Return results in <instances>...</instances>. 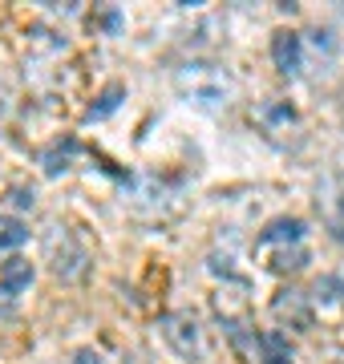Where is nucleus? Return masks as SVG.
<instances>
[{
  "label": "nucleus",
  "mask_w": 344,
  "mask_h": 364,
  "mask_svg": "<svg viewBox=\"0 0 344 364\" xmlns=\"http://www.w3.org/2000/svg\"><path fill=\"white\" fill-rule=\"evenodd\" d=\"M174 90L183 93L190 105L219 109V105H227L235 97V77L219 61H186V65L174 69Z\"/></svg>",
  "instance_id": "f257e3e1"
},
{
  "label": "nucleus",
  "mask_w": 344,
  "mask_h": 364,
  "mask_svg": "<svg viewBox=\"0 0 344 364\" xmlns=\"http://www.w3.org/2000/svg\"><path fill=\"white\" fill-rule=\"evenodd\" d=\"M45 263H49V272H53L57 279L81 284L93 267V255H90V247H85V239H81L73 227L53 223V227L45 231Z\"/></svg>",
  "instance_id": "f03ea898"
},
{
  "label": "nucleus",
  "mask_w": 344,
  "mask_h": 364,
  "mask_svg": "<svg viewBox=\"0 0 344 364\" xmlns=\"http://www.w3.org/2000/svg\"><path fill=\"white\" fill-rule=\"evenodd\" d=\"M162 328V340L171 344L183 360L190 364H199L207 360V340H203V324H199V316L190 312V308H183V312H166L158 320Z\"/></svg>",
  "instance_id": "7ed1b4c3"
},
{
  "label": "nucleus",
  "mask_w": 344,
  "mask_h": 364,
  "mask_svg": "<svg viewBox=\"0 0 344 364\" xmlns=\"http://www.w3.org/2000/svg\"><path fill=\"white\" fill-rule=\"evenodd\" d=\"M272 316H276L279 324L296 328V332H304L312 324V308H308V296L304 291H296V287H284L276 299H272Z\"/></svg>",
  "instance_id": "20e7f679"
},
{
  "label": "nucleus",
  "mask_w": 344,
  "mask_h": 364,
  "mask_svg": "<svg viewBox=\"0 0 344 364\" xmlns=\"http://www.w3.org/2000/svg\"><path fill=\"white\" fill-rule=\"evenodd\" d=\"M272 61H276L279 73H288V77H296L300 69H304V41H300V33H276L272 37Z\"/></svg>",
  "instance_id": "39448f33"
},
{
  "label": "nucleus",
  "mask_w": 344,
  "mask_h": 364,
  "mask_svg": "<svg viewBox=\"0 0 344 364\" xmlns=\"http://www.w3.org/2000/svg\"><path fill=\"white\" fill-rule=\"evenodd\" d=\"M33 263L28 259H21V255H13V259H4L0 263V299L9 304V299H16V296H25L28 291V284H33Z\"/></svg>",
  "instance_id": "423d86ee"
},
{
  "label": "nucleus",
  "mask_w": 344,
  "mask_h": 364,
  "mask_svg": "<svg viewBox=\"0 0 344 364\" xmlns=\"http://www.w3.org/2000/svg\"><path fill=\"white\" fill-rule=\"evenodd\" d=\"M316 203L332 227H344V174H328L316 186Z\"/></svg>",
  "instance_id": "0eeeda50"
},
{
  "label": "nucleus",
  "mask_w": 344,
  "mask_h": 364,
  "mask_svg": "<svg viewBox=\"0 0 344 364\" xmlns=\"http://www.w3.org/2000/svg\"><path fill=\"white\" fill-rule=\"evenodd\" d=\"M304 219H288V215H284V219H272L264 227V235H259V247H276V243H291V247H296V243H300V239H304Z\"/></svg>",
  "instance_id": "6e6552de"
},
{
  "label": "nucleus",
  "mask_w": 344,
  "mask_h": 364,
  "mask_svg": "<svg viewBox=\"0 0 344 364\" xmlns=\"http://www.w3.org/2000/svg\"><path fill=\"white\" fill-rule=\"evenodd\" d=\"M122 97H126V85H118V81H114V85H106V90L97 93V105H90V109H85V122H102V117H109L114 109H118Z\"/></svg>",
  "instance_id": "1a4fd4ad"
},
{
  "label": "nucleus",
  "mask_w": 344,
  "mask_h": 364,
  "mask_svg": "<svg viewBox=\"0 0 344 364\" xmlns=\"http://www.w3.org/2000/svg\"><path fill=\"white\" fill-rule=\"evenodd\" d=\"M21 243H28V227L16 215H0V251H16Z\"/></svg>",
  "instance_id": "9d476101"
},
{
  "label": "nucleus",
  "mask_w": 344,
  "mask_h": 364,
  "mask_svg": "<svg viewBox=\"0 0 344 364\" xmlns=\"http://www.w3.org/2000/svg\"><path fill=\"white\" fill-rule=\"evenodd\" d=\"M259 348H264V360L259 364H291V348L279 332H264L259 336Z\"/></svg>",
  "instance_id": "9b49d317"
},
{
  "label": "nucleus",
  "mask_w": 344,
  "mask_h": 364,
  "mask_svg": "<svg viewBox=\"0 0 344 364\" xmlns=\"http://www.w3.org/2000/svg\"><path fill=\"white\" fill-rule=\"evenodd\" d=\"M77 154V142H65V146H53L49 154H45V174L57 178V174H65L69 170V158Z\"/></svg>",
  "instance_id": "f8f14e48"
},
{
  "label": "nucleus",
  "mask_w": 344,
  "mask_h": 364,
  "mask_svg": "<svg viewBox=\"0 0 344 364\" xmlns=\"http://www.w3.org/2000/svg\"><path fill=\"white\" fill-rule=\"evenodd\" d=\"M308 263V255L304 251H279L276 255V263H272V272H300Z\"/></svg>",
  "instance_id": "ddd939ff"
},
{
  "label": "nucleus",
  "mask_w": 344,
  "mask_h": 364,
  "mask_svg": "<svg viewBox=\"0 0 344 364\" xmlns=\"http://www.w3.org/2000/svg\"><path fill=\"white\" fill-rule=\"evenodd\" d=\"M9 203H13L16 210H33L37 195H33V186H13V191H9Z\"/></svg>",
  "instance_id": "4468645a"
},
{
  "label": "nucleus",
  "mask_w": 344,
  "mask_h": 364,
  "mask_svg": "<svg viewBox=\"0 0 344 364\" xmlns=\"http://www.w3.org/2000/svg\"><path fill=\"white\" fill-rule=\"evenodd\" d=\"M73 364H109L102 352H93V348H81L77 356H73Z\"/></svg>",
  "instance_id": "2eb2a0df"
},
{
  "label": "nucleus",
  "mask_w": 344,
  "mask_h": 364,
  "mask_svg": "<svg viewBox=\"0 0 344 364\" xmlns=\"http://www.w3.org/2000/svg\"><path fill=\"white\" fill-rule=\"evenodd\" d=\"M0 117H9V90L0 85Z\"/></svg>",
  "instance_id": "dca6fc26"
},
{
  "label": "nucleus",
  "mask_w": 344,
  "mask_h": 364,
  "mask_svg": "<svg viewBox=\"0 0 344 364\" xmlns=\"http://www.w3.org/2000/svg\"><path fill=\"white\" fill-rule=\"evenodd\" d=\"M340 304H344V299H340Z\"/></svg>",
  "instance_id": "f3484780"
}]
</instances>
